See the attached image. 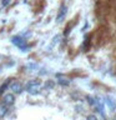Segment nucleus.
Returning a JSON list of instances; mask_svg holds the SVG:
<instances>
[{"label": "nucleus", "mask_w": 116, "mask_h": 120, "mask_svg": "<svg viewBox=\"0 0 116 120\" xmlns=\"http://www.w3.org/2000/svg\"><path fill=\"white\" fill-rule=\"evenodd\" d=\"M11 43H13L15 46L21 48V46H24V45L26 44V40L24 39V38H21L20 35H16V36H13V38H11Z\"/></svg>", "instance_id": "20e7f679"}, {"label": "nucleus", "mask_w": 116, "mask_h": 120, "mask_svg": "<svg viewBox=\"0 0 116 120\" xmlns=\"http://www.w3.org/2000/svg\"><path fill=\"white\" fill-rule=\"evenodd\" d=\"M10 84H11V79H7V80H5V82H3L1 86H0V95H3L6 91V89L10 86Z\"/></svg>", "instance_id": "423d86ee"}, {"label": "nucleus", "mask_w": 116, "mask_h": 120, "mask_svg": "<svg viewBox=\"0 0 116 120\" xmlns=\"http://www.w3.org/2000/svg\"><path fill=\"white\" fill-rule=\"evenodd\" d=\"M59 82H60L61 85H65V86H66V85H69V81H67L66 79H60Z\"/></svg>", "instance_id": "1a4fd4ad"}, {"label": "nucleus", "mask_w": 116, "mask_h": 120, "mask_svg": "<svg viewBox=\"0 0 116 120\" xmlns=\"http://www.w3.org/2000/svg\"><path fill=\"white\" fill-rule=\"evenodd\" d=\"M10 90L13 91V94H20L24 90V86H22V84L20 81H11Z\"/></svg>", "instance_id": "7ed1b4c3"}, {"label": "nucleus", "mask_w": 116, "mask_h": 120, "mask_svg": "<svg viewBox=\"0 0 116 120\" xmlns=\"http://www.w3.org/2000/svg\"><path fill=\"white\" fill-rule=\"evenodd\" d=\"M65 15H66V5H62L60 6V9H59V13H58V16H56V21L58 22H61L64 20V18H65Z\"/></svg>", "instance_id": "39448f33"}, {"label": "nucleus", "mask_w": 116, "mask_h": 120, "mask_svg": "<svg viewBox=\"0 0 116 120\" xmlns=\"http://www.w3.org/2000/svg\"><path fill=\"white\" fill-rule=\"evenodd\" d=\"M15 103V94L9 93V94H4L3 95V104L6 106H10Z\"/></svg>", "instance_id": "f03ea898"}, {"label": "nucleus", "mask_w": 116, "mask_h": 120, "mask_svg": "<svg viewBox=\"0 0 116 120\" xmlns=\"http://www.w3.org/2000/svg\"><path fill=\"white\" fill-rule=\"evenodd\" d=\"M1 4H3V6H7L10 4V0H3Z\"/></svg>", "instance_id": "9d476101"}, {"label": "nucleus", "mask_w": 116, "mask_h": 120, "mask_svg": "<svg viewBox=\"0 0 116 120\" xmlns=\"http://www.w3.org/2000/svg\"><path fill=\"white\" fill-rule=\"evenodd\" d=\"M9 106H6V105H0V116H5L6 114H7V110H9V109H7Z\"/></svg>", "instance_id": "0eeeda50"}, {"label": "nucleus", "mask_w": 116, "mask_h": 120, "mask_svg": "<svg viewBox=\"0 0 116 120\" xmlns=\"http://www.w3.org/2000/svg\"><path fill=\"white\" fill-rule=\"evenodd\" d=\"M54 86H55V82L52 80H49V81H46L44 84V88H46V89H52Z\"/></svg>", "instance_id": "6e6552de"}, {"label": "nucleus", "mask_w": 116, "mask_h": 120, "mask_svg": "<svg viewBox=\"0 0 116 120\" xmlns=\"http://www.w3.org/2000/svg\"><path fill=\"white\" fill-rule=\"evenodd\" d=\"M40 85H41V82L39 79H34V80H30L26 82L25 88H26V91L30 94H39Z\"/></svg>", "instance_id": "f257e3e1"}, {"label": "nucleus", "mask_w": 116, "mask_h": 120, "mask_svg": "<svg viewBox=\"0 0 116 120\" xmlns=\"http://www.w3.org/2000/svg\"><path fill=\"white\" fill-rule=\"evenodd\" d=\"M87 120H97V119H96V116H94V115H89Z\"/></svg>", "instance_id": "9b49d317"}]
</instances>
